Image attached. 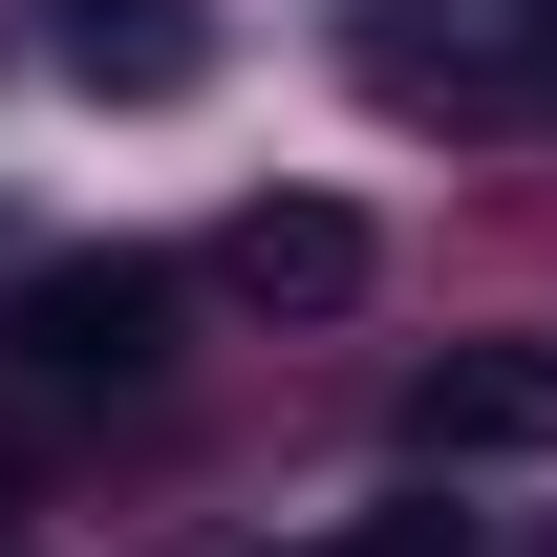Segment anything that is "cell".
Returning a JSON list of instances; mask_svg holds the SVG:
<instances>
[{
	"mask_svg": "<svg viewBox=\"0 0 557 557\" xmlns=\"http://www.w3.org/2000/svg\"><path fill=\"white\" fill-rule=\"evenodd\" d=\"M557 450V344H429L408 364V472H536Z\"/></svg>",
	"mask_w": 557,
	"mask_h": 557,
	"instance_id": "2",
	"label": "cell"
},
{
	"mask_svg": "<svg viewBox=\"0 0 557 557\" xmlns=\"http://www.w3.org/2000/svg\"><path fill=\"white\" fill-rule=\"evenodd\" d=\"M65 65L108 86V108H172V86L214 65V22H194V0H65Z\"/></svg>",
	"mask_w": 557,
	"mask_h": 557,
	"instance_id": "4",
	"label": "cell"
},
{
	"mask_svg": "<svg viewBox=\"0 0 557 557\" xmlns=\"http://www.w3.org/2000/svg\"><path fill=\"white\" fill-rule=\"evenodd\" d=\"M214 278H236L258 322H344V300H364V214L344 194H258L236 236H214Z\"/></svg>",
	"mask_w": 557,
	"mask_h": 557,
	"instance_id": "3",
	"label": "cell"
},
{
	"mask_svg": "<svg viewBox=\"0 0 557 557\" xmlns=\"http://www.w3.org/2000/svg\"><path fill=\"white\" fill-rule=\"evenodd\" d=\"M515 65H536V86H557V0H515Z\"/></svg>",
	"mask_w": 557,
	"mask_h": 557,
	"instance_id": "6",
	"label": "cell"
},
{
	"mask_svg": "<svg viewBox=\"0 0 557 557\" xmlns=\"http://www.w3.org/2000/svg\"><path fill=\"white\" fill-rule=\"evenodd\" d=\"M344 557H472V536H450V515H364Z\"/></svg>",
	"mask_w": 557,
	"mask_h": 557,
	"instance_id": "5",
	"label": "cell"
},
{
	"mask_svg": "<svg viewBox=\"0 0 557 557\" xmlns=\"http://www.w3.org/2000/svg\"><path fill=\"white\" fill-rule=\"evenodd\" d=\"M0 364H22L44 408H129L150 364H172V258H44L0 300Z\"/></svg>",
	"mask_w": 557,
	"mask_h": 557,
	"instance_id": "1",
	"label": "cell"
}]
</instances>
